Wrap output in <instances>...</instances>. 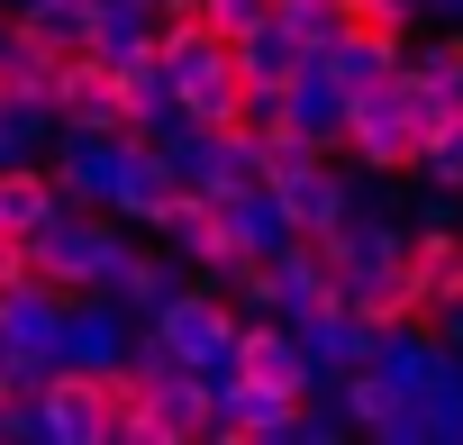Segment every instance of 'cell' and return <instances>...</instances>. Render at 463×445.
<instances>
[{
  "mask_svg": "<svg viewBox=\"0 0 463 445\" xmlns=\"http://www.w3.org/2000/svg\"><path fill=\"white\" fill-rule=\"evenodd\" d=\"M427 173L445 191H463V109H436V137H427Z\"/></svg>",
  "mask_w": 463,
  "mask_h": 445,
  "instance_id": "cell-12",
  "label": "cell"
},
{
  "mask_svg": "<svg viewBox=\"0 0 463 445\" xmlns=\"http://www.w3.org/2000/svg\"><path fill=\"white\" fill-rule=\"evenodd\" d=\"M155 336H164L173 364H209L218 346H237V318H227L218 300H200V291H182V300L155 309Z\"/></svg>",
  "mask_w": 463,
  "mask_h": 445,
  "instance_id": "cell-6",
  "label": "cell"
},
{
  "mask_svg": "<svg viewBox=\"0 0 463 445\" xmlns=\"http://www.w3.org/2000/svg\"><path fill=\"white\" fill-rule=\"evenodd\" d=\"M436 109H445V100L427 91V73L391 64V73H373V82L345 100V146H354L364 164H382V173H427Z\"/></svg>",
  "mask_w": 463,
  "mask_h": 445,
  "instance_id": "cell-1",
  "label": "cell"
},
{
  "mask_svg": "<svg viewBox=\"0 0 463 445\" xmlns=\"http://www.w3.org/2000/svg\"><path fill=\"white\" fill-rule=\"evenodd\" d=\"M237 382L246 391H264V400H282V409H300V391H309V355L282 336V327H237Z\"/></svg>",
  "mask_w": 463,
  "mask_h": 445,
  "instance_id": "cell-4",
  "label": "cell"
},
{
  "mask_svg": "<svg viewBox=\"0 0 463 445\" xmlns=\"http://www.w3.org/2000/svg\"><path fill=\"white\" fill-rule=\"evenodd\" d=\"M37 427L64 436V445H109V436H128L109 373H46V382H37Z\"/></svg>",
  "mask_w": 463,
  "mask_h": 445,
  "instance_id": "cell-2",
  "label": "cell"
},
{
  "mask_svg": "<svg viewBox=\"0 0 463 445\" xmlns=\"http://www.w3.org/2000/svg\"><path fill=\"white\" fill-rule=\"evenodd\" d=\"M409 255H418L427 300H436V309H463V237H454V228H436V237H418Z\"/></svg>",
  "mask_w": 463,
  "mask_h": 445,
  "instance_id": "cell-8",
  "label": "cell"
},
{
  "mask_svg": "<svg viewBox=\"0 0 463 445\" xmlns=\"http://www.w3.org/2000/svg\"><path fill=\"white\" fill-rule=\"evenodd\" d=\"M28 246H37V282H100V273L128 264L100 228H37Z\"/></svg>",
  "mask_w": 463,
  "mask_h": 445,
  "instance_id": "cell-7",
  "label": "cell"
},
{
  "mask_svg": "<svg viewBox=\"0 0 463 445\" xmlns=\"http://www.w3.org/2000/svg\"><path fill=\"white\" fill-rule=\"evenodd\" d=\"M0 228H19V237L55 228V182L46 173H0Z\"/></svg>",
  "mask_w": 463,
  "mask_h": 445,
  "instance_id": "cell-9",
  "label": "cell"
},
{
  "mask_svg": "<svg viewBox=\"0 0 463 445\" xmlns=\"http://www.w3.org/2000/svg\"><path fill=\"white\" fill-rule=\"evenodd\" d=\"M0 109H28V82H19V37H0Z\"/></svg>",
  "mask_w": 463,
  "mask_h": 445,
  "instance_id": "cell-15",
  "label": "cell"
},
{
  "mask_svg": "<svg viewBox=\"0 0 463 445\" xmlns=\"http://www.w3.org/2000/svg\"><path fill=\"white\" fill-rule=\"evenodd\" d=\"M200 427H218V400H209V382L200 373H182V382H155V400L137 409V445H182V436H200Z\"/></svg>",
  "mask_w": 463,
  "mask_h": 445,
  "instance_id": "cell-5",
  "label": "cell"
},
{
  "mask_svg": "<svg viewBox=\"0 0 463 445\" xmlns=\"http://www.w3.org/2000/svg\"><path fill=\"white\" fill-rule=\"evenodd\" d=\"M200 10H209V37H227V46H255L282 28V0H200Z\"/></svg>",
  "mask_w": 463,
  "mask_h": 445,
  "instance_id": "cell-10",
  "label": "cell"
},
{
  "mask_svg": "<svg viewBox=\"0 0 463 445\" xmlns=\"http://www.w3.org/2000/svg\"><path fill=\"white\" fill-rule=\"evenodd\" d=\"M354 318H364V327H409V318H436V300H427V282H418V255H409V246H391V255L354 264Z\"/></svg>",
  "mask_w": 463,
  "mask_h": 445,
  "instance_id": "cell-3",
  "label": "cell"
},
{
  "mask_svg": "<svg viewBox=\"0 0 463 445\" xmlns=\"http://www.w3.org/2000/svg\"><path fill=\"white\" fill-rule=\"evenodd\" d=\"M391 409H400V391H391L382 373H364V382H354V418H373V427H391Z\"/></svg>",
  "mask_w": 463,
  "mask_h": 445,
  "instance_id": "cell-14",
  "label": "cell"
},
{
  "mask_svg": "<svg viewBox=\"0 0 463 445\" xmlns=\"http://www.w3.org/2000/svg\"><path fill=\"white\" fill-rule=\"evenodd\" d=\"M418 73H427V91H436L445 109H463V37H445V46H427V55H418Z\"/></svg>",
  "mask_w": 463,
  "mask_h": 445,
  "instance_id": "cell-13",
  "label": "cell"
},
{
  "mask_svg": "<svg viewBox=\"0 0 463 445\" xmlns=\"http://www.w3.org/2000/svg\"><path fill=\"white\" fill-rule=\"evenodd\" d=\"M291 418H300V409H282V400H264V391H246V382L218 400V436H273V427H291Z\"/></svg>",
  "mask_w": 463,
  "mask_h": 445,
  "instance_id": "cell-11",
  "label": "cell"
},
{
  "mask_svg": "<svg viewBox=\"0 0 463 445\" xmlns=\"http://www.w3.org/2000/svg\"><path fill=\"white\" fill-rule=\"evenodd\" d=\"M0 346H10V336H0Z\"/></svg>",
  "mask_w": 463,
  "mask_h": 445,
  "instance_id": "cell-16",
  "label": "cell"
}]
</instances>
